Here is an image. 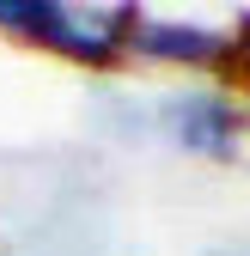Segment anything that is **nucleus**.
<instances>
[{"instance_id": "obj_1", "label": "nucleus", "mask_w": 250, "mask_h": 256, "mask_svg": "<svg viewBox=\"0 0 250 256\" xmlns=\"http://www.w3.org/2000/svg\"><path fill=\"white\" fill-rule=\"evenodd\" d=\"M134 18L140 6L128 0H0V30H18L80 68H116Z\"/></svg>"}, {"instance_id": "obj_2", "label": "nucleus", "mask_w": 250, "mask_h": 256, "mask_svg": "<svg viewBox=\"0 0 250 256\" xmlns=\"http://www.w3.org/2000/svg\"><path fill=\"white\" fill-rule=\"evenodd\" d=\"M159 128L171 146L196 152V158H232L250 128V110L244 98H232L220 86H196V92H171L159 104Z\"/></svg>"}, {"instance_id": "obj_3", "label": "nucleus", "mask_w": 250, "mask_h": 256, "mask_svg": "<svg viewBox=\"0 0 250 256\" xmlns=\"http://www.w3.org/2000/svg\"><path fill=\"white\" fill-rule=\"evenodd\" d=\"M128 55L159 68H202V74H238V37L232 24H196V18H152L140 12L128 30Z\"/></svg>"}]
</instances>
